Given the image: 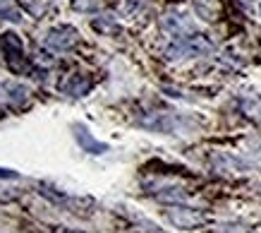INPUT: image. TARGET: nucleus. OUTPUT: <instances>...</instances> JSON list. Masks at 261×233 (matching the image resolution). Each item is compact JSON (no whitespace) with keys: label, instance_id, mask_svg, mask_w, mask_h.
<instances>
[{"label":"nucleus","instance_id":"f257e3e1","mask_svg":"<svg viewBox=\"0 0 261 233\" xmlns=\"http://www.w3.org/2000/svg\"><path fill=\"white\" fill-rule=\"evenodd\" d=\"M214 41L208 39L206 34H185L166 49L168 60H185V58H197V56H206L214 51Z\"/></svg>","mask_w":261,"mask_h":233},{"label":"nucleus","instance_id":"f03ea898","mask_svg":"<svg viewBox=\"0 0 261 233\" xmlns=\"http://www.w3.org/2000/svg\"><path fill=\"white\" fill-rule=\"evenodd\" d=\"M0 51H3V56H5V60H8L10 70H15V73L27 70V60H24V43H22V39H19L15 32L0 34Z\"/></svg>","mask_w":261,"mask_h":233},{"label":"nucleus","instance_id":"7ed1b4c3","mask_svg":"<svg viewBox=\"0 0 261 233\" xmlns=\"http://www.w3.org/2000/svg\"><path fill=\"white\" fill-rule=\"evenodd\" d=\"M77 41H80V34L74 27H53L50 32L46 34V39H43V46L50 51H56V53H67L77 46Z\"/></svg>","mask_w":261,"mask_h":233},{"label":"nucleus","instance_id":"20e7f679","mask_svg":"<svg viewBox=\"0 0 261 233\" xmlns=\"http://www.w3.org/2000/svg\"><path fill=\"white\" fill-rule=\"evenodd\" d=\"M29 104V89L19 82H0V108H22Z\"/></svg>","mask_w":261,"mask_h":233},{"label":"nucleus","instance_id":"39448f33","mask_svg":"<svg viewBox=\"0 0 261 233\" xmlns=\"http://www.w3.org/2000/svg\"><path fill=\"white\" fill-rule=\"evenodd\" d=\"M161 25H163L166 32L175 34V36H185V34L192 32V19L185 17L182 12H168V15L161 19Z\"/></svg>","mask_w":261,"mask_h":233},{"label":"nucleus","instance_id":"423d86ee","mask_svg":"<svg viewBox=\"0 0 261 233\" xmlns=\"http://www.w3.org/2000/svg\"><path fill=\"white\" fill-rule=\"evenodd\" d=\"M72 130H74V137H77V142H80V147L84 149V152L89 154H103L108 152V145H103V142H98L91 132H89L84 125H72Z\"/></svg>","mask_w":261,"mask_h":233},{"label":"nucleus","instance_id":"0eeeda50","mask_svg":"<svg viewBox=\"0 0 261 233\" xmlns=\"http://www.w3.org/2000/svg\"><path fill=\"white\" fill-rule=\"evenodd\" d=\"M168 219L173 221L175 226H180V228H194L204 221V217L199 214V212H192V209H170L168 212Z\"/></svg>","mask_w":261,"mask_h":233},{"label":"nucleus","instance_id":"6e6552de","mask_svg":"<svg viewBox=\"0 0 261 233\" xmlns=\"http://www.w3.org/2000/svg\"><path fill=\"white\" fill-rule=\"evenodd\" d=\"M91 84L94 82L89 80L87 75H82V73H74V75H70V80L63 84V91L67 94V97H87L89 94V89H91Z\"/></svg>","mask_w":261,"mask_h":233},{"label":"nucleus","instance_id":"1a4fd4ad","mask_svg":"<svg viewBox=\"0 0 261 233\" xmlns=\"http://www.w3.org/2000/svg\"><path fill=\"white\" fill-rule=\"evenodd\" d=\"M242 111H245L249 118H254V121H261V101L259 99H245V101H242Z\"/></svg>","mask_w":261,"mask_h":233},{"label":"nucleus","instance_id":"9d476101","mask_svg":"<svg viewBox=\"0 0 261 233\" xmlns=\"http://www.w3.org/2000/svg\"><path fill=\"white\" fill-rule=\"evenodd\" d=\"M94 29L96 32H103V34H115L120 29L111 17H101V19H94Z\"/></svg>","mask_w":261,"mask_h":233},{"label":"nucleus","instance_id":"9b49d317","mask_svg":"<svg viewBox=\"0 0 261 233\" xmlns=\"http://www.w3.org/2000/svg\"><path fill=\"white\" fill-rule=\"evenodd\" d=\"M72 8L80 10V12H94L101 8V3L98 0H72Z\"/></svg>","mask_w":261,"mask_h":233},{"label":"nucleus","instance_id":"f8f14e48","mask_svg":"<svg viewBox=\"0 0 261 233\" xmlns=\"http://www.w3.org/2000/svg\"><path fill=\"white\" fill-rule=\"evenodd\" d=\"M0 17L3 19H10V22H22V12L19 10H15V8H0Z\"/></svg>","mask_w":261,"mask_h":233},{"label":"nucleus","instance_id":"ddd939ff","mask_svg":"<svg viewBox=\"0 0 261 233\" xmlns=\"http://www.w3.org/2000/svg\"><path fill=\"white\" fill-rule=\"evenodd\" d=\"M15 178H19V173L12 169H3L0 166V180H15Z\"/></svg>","mask_w":261,"mask_h":233},{"label":"nucleus","instance_id":"4468645a","mask_svg":"<svg viewBox=\"0 0 261 233\" xmlns=\"http://www.w3.org/2000/svg\"><path fill=\"white\" fill-rule=\"evenodd\" d=\"M53 233H84V231H80V228H63V226H60V228H56Z\"/></svg>","mask_w":261,"mask_h":233},{"label":"nucleus","instance_id":"2eb2a0df","mask_svg":"<svg viewBox=\"0 0 261 233\" xmlns=\"http://www.w3.org/2000/svg\"><path fill=\"white\" fill-rule=\"evenodd\" d=\"M259 15H261V3H259Z\"/></svg>","mask_w":261,"mask_h":233},{"label":"nucleus","instance_id":"dca6fc26","mask_svg":"<svg viewBox=\"0 0 261 233\" xmlns=\"http://www.w3.org/2000/svg\"><path fill=\"white\" fill-rule=\"evenodd\" d=\"M0 3H10V0H0Z\"/></svg>","mask_w":261,"mask_h":233}]
</instances>
